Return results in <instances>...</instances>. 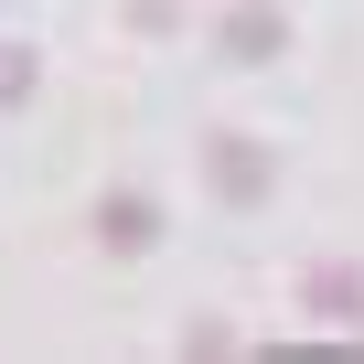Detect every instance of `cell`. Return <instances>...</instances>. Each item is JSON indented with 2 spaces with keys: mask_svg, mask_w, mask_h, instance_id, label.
<instances>
[{
  "mask_svg": "<svg viewBox=\"0 0 364 364\" xmlns=\"http://www.w3.org/2000/svg\"><path fill=\"white\" fill-rule=\"evenodd\" d=\"M204 182H215V204H268L279 193V161H268V139L257 129H204Z\"/></svg>",
  "mask_w": 364,
  "mask_h": 364,
  "instance_id": "obj_1",
  "label": "cell"
},
{
  "mask_svg": "<svg viewBox=\"0 0 364 364\" xmlns=\"http://www.w3.org/2000/svg\"><path fill=\"white\" fill-rule=\"evenodd\" d=\"M215 54H225V65H279V54H289V11H279V0H225Z\"/></svg>",
  "mask_w": 364,
  "mask_h": 364,
  "instance_id": "obj_2",
  "label": "cell"
},
{
  "mask_svg": "<svg viewBox=\"0 0 364 364\" xmlns=\"http://www.w3.org/2000/svg\"><path fill=\"white\" fill-rule=\"evenodd\" d=\"M300 311H311L321 332H364V268H353V257H311V268H300Z\"/></svg>",
  "mask_w": 364,
  "mask_h": 364,
  "instance_id": "obj_3",
  "label": "cell"
},
{
  "mask_svg": "<svg viewBox=\"0 0 364 364\" xmlns=\"http://www.w3.org/2000/svg\"><path fill=\"white\" fill-rule=\"evenodd\" d=\"M86 225H97L107 257H150V247H161V204H150V193H97Z\"/></svg>",
  "mask_w": 364,
  "mask_h": 364,
  "instance_id": "obj_4",
  "label": "cell"
},
{
  "mask_svg": "<svg viewBox=\"0 0 364 364\" xmlns=\"http://www.w3.org/2000/svg\"><path fill=\"white\" fill-rule=\"evenodd\" d=\"M33 86H43V65H33V54H22V43H11V54H0V107H22V97H33Z\"/></svg>",
  "mask_w": 364,
  "mask_h": 364,
  "instance_id": "obj_5",
  "label": "cell"
},
{
  "mask_svg": "<svg viewBox=\"0 0 364 364\" xmlns=\"http://www.w3.org/2000/svg\"><path fill=\"white\" fill-rule=\"evenodd\" d=\"M182 22V0H129V33H171Z\"/></svg>",
  "mask_w": 364,
  "mask_h": 364,
  "instance_id": "obj_6",
  "label": "cell"
}]
</instances>
